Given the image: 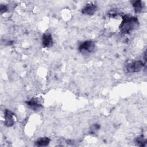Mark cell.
Masks as SVG:
<instances>
[{"label": "cell", "mask_w": 147, "mask_h": 147, "mask_svg": "<svg viewBox=\"0 0 147 147\" xmlns=\"http://www.w3.org/2000/svg\"><path fill=\"white\" fill-rule=\"evenodd\" d=\"M7 10V7L6 5H1V6H0V11H1V13H3L5 12H6V11Z\"/></svg>", "instance_id": "cell-12"}, {"label": "cell", "mask_w": 147, "mask_h": 147, "mask_svg": "<svg viewBox=\"0 0 147 147\" xmlns=\"http://www.w3.org/2000/svg\"><path fill=\"white\" fill-rule=\"evenodd\" d=\"M122 21L119 25L121 32L123 34H129L138 28L139 21L136 17L123 15Z\"/></svg>", "instance_id": "cell-1"}, {"label": "cell", "mask_w": 147, "mask_h": 147, "mask_svg": "<svg viewBox=\"0 0 147 147\" xmlns=\"http://www.w3.org/2000/svg\"><path fill=\"white\" fill-rule=\"evenodd\" d=\"M26 105L31 109L37 111L42 107V105L39 103L37 98H32L26 102Z\"/></svg>", "instance_id": "cell-7"}, {"label": "cell", "mask_w": 147, "mask_h": 147, "mask_svg": "<svg viewBox=\"0 0 147 147\" xmlns=\"http://www.w3.org/2000/svg\"><path fill=\"white\" fill-rule=\"evenodd\" d=\"M108 16L109 17H111V18H115L117 15H118V13L114 10H111L108 13Z\"/></svg>", "instance_id": "cell-11"}, {"label": "cell", "mask_w": 147, "mask_h": 147, "mask_svg": "<svg viewBox=\"0 0 147 147\" xmlns=\"http://www.w3.org/2000/svg\"><path fill=\"white\" fill-rule=\"evenodd\" d=\"M42 45L44 48H49L53 45L52 35L49 33H45L42 37Z\"/></svg>", "instance_id": "cell-5"}, {"label": "cell", "mask_w": 147, "mask_h": 147, "mask_svg": "<svg viewBox=\"0 0 147 147\" xmlns=\"http://www.w3.org/2000/svg\"><path fill=\"white\" fill-rule=\"evenodd\" d=\"M95 49V44L91 40H87L81 43L78 49L80 53L83 55H88L92 53Z\"/></svg>", "instance_id": "cell-2"}, {"label": "cell", "mask_w": 147, "mask_h": 147, "mask_svg": "<svg viewBox=\"0 0 147 147\" xmlns=\"http://www.w3.org/2000/svg\"><path fill=\"white\" fill-rule=\"evenodd\" d=\"M132 6L134 8V10L136 13H140L144 8V3L140 0L133 1L132 3Z\"/></svg>", "instance_id": "cell-8"}, {"label": "cell", "mask_w": 147, "mask_h": 147, "mask_svg": "<svg viewBox=\"0 0 147 147\" xmlns=\"http://www.w3.org/2000/svg\"><path fill=\"white\" fill-rule=\"evenodd\" d=\"M136 143L138 146H145L146 144V140L142 136H139L136 139Z\"/></svg>", "instance_id": "cell-10"}, {"label": "cell", "mask_w": 147, "mask_h": 147, "mask_svg": "<svg viewBox=\"0 0 147 147\" xmlns=\"http://www.w3.org/2000/svg\"><path fill=\"white\" fill-rule=\"evenodd\" d=\"M50 141L51 140L48 137H42L35 142V145L38 146H46L49 145Z\"/></svg>", "instance_id": "cell-9"}, {"label": "cell", "mask_w": 147, "mask_h": 147, "mask_svg": "<svg viewBox=\"0 0 147 147\" xmlns=\"http://www.w3.org/2000/svg\"><path fill=\"white\" fill-rule=\"evenodd\" d=\"M14 114L9 110H5V125L7 127H11L14 123Z\"/></svg>", "instance_id": "cell-4"}, {"label": "cell", "mask_w": 147, "mask_h": 147, "mask_svg": "<svg viewBox=\"0 0 147 147\" xmlns=\"http://www.w3.org/2000/svg\"><path fill=\"white\" fill-rule=\"evenodd\" d=\"M96 9L97 6L95 4L92 3H88L83 7L82 9V13L86 15H92L96 11Z\"/></svg>", "instance_id": "cell-6"}, {"label": "cell", "mask_w": 147, "mask_h": 147, "mask_svg": "<svg viewBox=\"0 0 147 147\" xmlns=\"http://www.w3.org/2000/svg\"><path fill=\"white\" fill-rule=\"evenodd\" d=\"M146 65V63L141 60H136L128 63L126 65V71L129 73H135L140 72L144 67Z\"/></svg>", "instance_id": "cell-3"}]
</instances>
